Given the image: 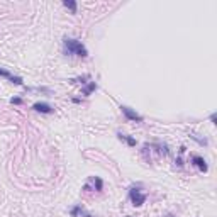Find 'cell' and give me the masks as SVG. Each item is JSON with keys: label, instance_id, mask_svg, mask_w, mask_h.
<instances>
[{"label": "cell", "instance_id": "30bf717a", "mask_svg": "<svg viewBox=\"0 0 217 217\" xmlns=\"http://www.w3.org/2000/svg\"><path fill=\"white\" fill-rule=\"evenodd\" d=\"M63 5L66 7V9H70V10H71L73 14L77 12V2H71V0H64V2H63Z\"/></svg>", "mask_w": 217, "mask_h": 217}, {"label": "cell", "instance_id": "52a82bcc", "mask_svg": "<svg viewBox=\"0 0 217 217\" xmlns=\"http://www.w3.org/2000/svg\"><path fill=\"white\" fill-rule=\"evenodd\" d=\"M90 183L94 185V188L97 192H100L104 188V182H102V178H98V176H92V178H90Z\"/></svg>", "mask_w": 217, "mask_h": 217}, {"label": "cell", "instance_id": "8fae6325", "mask_svg": "<svg viewBox=\"0 0 217 217\" xmlns=\"http://www.w3.org/2000/svg\"><path fill=\"white\" fill-rule=\"evenodd\" d=\"M80 214H83V209H81L80 205H77V207L71 209V215H73V217H78Z\"/></svg>", "mask_w": 217, "mask_h": 217}, {"label": "cell", "instance_id": "4fadbf2b", "mask_svg": "<svg viewBox=\"0 0 217 217\" xmlns=\"http://www.w3.org/2000/svg\"><path fill=\"white\" fill-rule=\"evenodd\" d=\"M85 217H94V215H90V214H87V215Z\"/></svg>", "mask_w": 217, "mask_h": 217}, {"label": "cell", "instance_id": "9c48e42d", "mask_svg": "<svg viewBox=\"0 0 217 217\" xmlns=\"http://www.w3.org/2000/svg\"><path fill=\"white\" fill-rule=\"evenodd\" d=\"M117 136H119V139H124V141H126L129 146H136V144H137L136 139H134V137H131V136H126V134H120V132H117Z\"/></svg>", "mask_w": 217, "mask_h": 217}, {"label": "cell", "instance_id": "277c9868", "mask_svg": "<svg viewBox=\"0 0 217 217\" xmlns=\"http://www.w3.org/2000/svg\"><path fill=\"white\" fill-rule=\"evenodd\" d=\"M192 163H193V165H195L200 171H204V173L209 170V166H207V163H205V159L202 156H199V154H193V156H192Z\"/></svg>", "mask_w": 217, "mask_h": 217}, {"label": "cell", "instance_id": "3957f363", "mask_svg": "<svg viewBox=\"0 0 217 217\" xmlns=\"http://www.w3.org/2000/svg\"><path fill=\"white\" fill-rule=\"evenodd\" d=\"M120 110H122L124 115H126V119H129V120H136V122H143V115H139L137 112H134L132 109H129V107L120 105Z\"/></svg>", "mask_w": 217, "mask_h": 217}, {"label": "cell", "instance_id": "7c38bea8", "mask_svg": "<svg viewBox=\"0 0 217 217\" xmlns=\"http://www.w3.org/2000/svg\"><path fill=\"white\" fill-rule=\"evenodd\" d=\"M12 104H15V105H19V104H22V98L21 97H14L12 100H10Z\"/></svg>", "mask_w": 217, "mask_h": 217}, {"label": "cell", "instance_id": "5b68a950", "mask_svg": "<svg viewBox=\"0 0 217 217\" xmlns=\"http://www.w3.org/2000/svg\"><path fill=\"white\" fill-rule=\"evenodd\" d=\"M32 109H34L36 112H43V114H53V109L49 104H44V102H36L34 105H32Z\"/></svg>", "mask_w": 217, "mask_h": 217}, {"label": "cell", "instance_id": "8992f818", "mask_svg": "<svg viewBox=\"0 0 217 217\" xmlns=\"http://www.w3.org/2000/svg\"><path fill=\"white\" fill-rule=\"evenodd\" d=\"M0 77H5V78H9L12 83H15V85H22L24 81H22V78L21 77H14L12 73H9L7 70H0Z\"/></svg>", "mask_w": 217, "mask_h": 217}, {"label": "cell", "instance_id": "6da1fadb", "mask_svg": "<svg viewBox=\"0 0 217 217\" xmlns=\"http://www.w3.org/2000/svg\"><path fill=\"white\" fill-rule=\"evenodd\" d=\"M63 49L66 56H78V58H87V48L73 38H64L63 39Z\"/></svg>", "mask_w": 217, "mask_h": 217}, {"label": "cell", "instance_id": "7a4b0ae2", "mask_svg": "<svg viewBox=\"0 0 217 217\" xmlns=\"http://www.w3.org/2000/svg\"><path fill=\"white\" fill-rule=\"evenodd\" d=\"M129 199H131L132 205L141 207V205L146 202V193H143L139 187H131V190H129Z\"/></svg>", "mask_w": 217, "mask_h": 217}, {"label": "cell", "instance_id": "ba28073f", "mask_svg": "<svg viewBox=\"0 0 217 217\" xmlns=\"http://www.w3.org/2000/svg\"><path fill=\"white\" fill-rule=\"evenodd\" d=\"M94 90H97V83H95V81H90L88 85H87L85 88L81 90V94H83V95H90L92 92H94Z\"/></svg>", "mask_w": 217, "mask_h": 217}]
</instances>
